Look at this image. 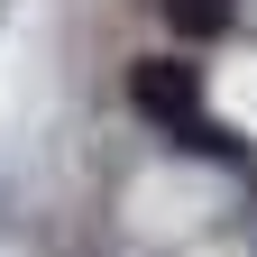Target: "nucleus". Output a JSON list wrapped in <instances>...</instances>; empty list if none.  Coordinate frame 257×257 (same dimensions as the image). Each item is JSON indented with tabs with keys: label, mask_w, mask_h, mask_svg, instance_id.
I'll use <instances>...</instances> for the list:
<instances>
[{
	"label": "nucleus",
	"mask_w": 257,
	"mask_h": 257,
	"mask_svg": "<svg viewBox=\"0 0 257 257\" xmlns=\"http://www.w3.org/2000/svg\"><path fill=\"white\" fill-rule=\"evenodd\" d=\"M166 19L184 28V37H211V28L230 19V0H166Z\"/></svg>",
	"instance_id": "nucleus-2"
},
{
	"label": "nucleus",
	"mask_w": 257,
	"mask_h": 257,
	"mask_svg": "<svg viewBox=\"0 0 257 257\" xmlns=\"http://www.w3.org/2000/svg\"><path fill=\"white\" fill-rule=\"evenodd\" d=\"M175 138H184L193 156H239V147H230V138H220V128H211L202 110H193V119H175Z\"/></svg>",
	"instance_id": "nucleus-3"
},
{
	"label": "nucleus",
	"mask_w": 257,
	"mask_h": 257,
	"mask_svg": "<svg viewBox=\"0 0 257 257\" xmlns=\"http://www.w3.org/2000/svg\"><path fill=\"white\" fill-rule=\"evenodd\" d=\"M128 92H138V110H147V119H166V128L202 110V74H193L184 55H147L138 74H128Z\"/></svg>",
	"instance_id": "nucleus-1"
}]
</instances>
